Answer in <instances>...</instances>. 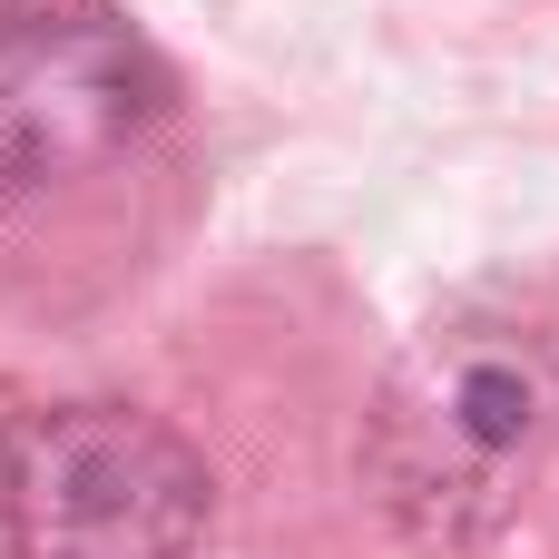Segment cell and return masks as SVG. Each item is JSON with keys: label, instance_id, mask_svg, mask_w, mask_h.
<instances>
[{"label": "cell", "instance_id": "cell-1", "mask_svg": "<svg viewBox=\"0 0 559 559\" xmlns=\"http://www.w3.org/2000/svg\"><path fill=\"white\" fill-rule=\"evenodd\" d=\"M550 413H559V373L540 334L442 324L393 364L373 432H364V481L413 540L462 550L521 501V481L550 442Z\"/></svg>", "mask_w": 559, "mask_h": 559}, {"label": "cell", "instance_id": "cell-2", "mask_svg": "<svg viewBox=\"0 0 559 559\" xmlns=\"http://www.w3.org/2000/svg\"><path fill=\"white\" fill-rule=\"evenodd\" d=\"M0 521L20 559H187L206 462L128 403H39L0 423Z\"/></svg>", "mask_w": 559, "mask_h": 559}, {"label": "cell", "instance_id": "cell-3", "mask_svg": "<svg viewBox=\"0 0 559 559\" xmlns=\"http://www.w3.org/2000/svg\"><path fill=\"white\" fill-rule=\"evenodd\" d=\"M157 118V59L118 0H0V187L118 157Z\"/></svg>", "mask_w": 559, "mask_h": 559}]
</instances>
